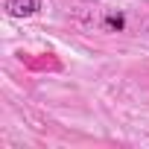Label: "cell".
Masks as SVG:
<instances>
[{"instance_id":"cell-1","label":"cell","mask_w":149,"mask_h":149,"mask_svg":"<svg viewBox=\"0 0 149 149\" xmlns=\"http://www.w3.org/2000/svg\"><path fill=\"white\" fill-rule=\"evenodd\" d=\"M3 6L12 18H32L41 12V0H3Z\"/></svg>"}]
</instances>
